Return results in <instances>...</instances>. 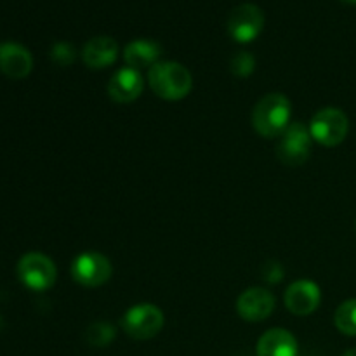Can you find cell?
Returning <instances> with one entry per match:
<instances>
[{"mask_svg":"<svg viewBox=\"0 0 356 356\" xmlns=\"http://www.w3.org/2000/svg\"><path fill=\"white\" fill-rule=\"evenodd\" d=\"M110 259L99 252H83L72 263L73 280L83 287H101L111 278Z\"/></svg>","mask_w":356,"mask_h":356,"instance_id":"7","label":"cell"},{"mask_svg":"<svg viewBox=\"0 0 356 356\" xmlns=\"http://www.w3.org/2000/svg\"><path fill=\"white\" fill-rule=\"evenodd\" d=\"M163 323H165V316L162 309L149 302L132 306L122 318L124 332L136 341L153 339L163 329Z\"/></svg>","mask_w":356,"mask_h":356,"instance_id":"4","label":"cell"},{"mask_svg":"<svg viewBox=\"0 0 356 356\" xmlns=\"http://www.w3.org/2000/svg\"><path fill=\"white\" fill-rule=\"evenodd\" d=\"M341 356H356V348H353V350H348L346 353H343Z\"/></svg>","mask_w":356,"mask_h":356,"instance_id":"21","label":"cell"},{"mask_svg":"<svg viewBox=\"0 0 356 356\" xmlns=\"http://www.w3.org/2000/svg\"><path fill=\"white\" fill-rule=\"evenodd\" d=\"M143 76L138 70L134 68H120L108 82V96L115 101V103H132L138 99L143 94Z\"/></svg>","mask_w":356,"mask_h":356,"instance_id":"11","label":"cell"},{"mask_svg":"<svg viewBox=\"0 0 356 356\" xmlns=\"http://www.w3.org/2000/svg\"><path fill=\"white\" fill-rule=\"evenodd\" d=\"M51 58L52 61L58 63V65L68 66L75 61L76 51L72 44H68V42H58V44H54V47H52Z\"/></svg>","mask_w":356,"mask_h":356,"instance_id":"19","label":"cell"},{"mask_svg":"<svg viewBox=\"0 0 356 356\" xmlns=\"http://www.w3.org/2000/svg\"><path fill=\"white\" fill-rule=\"evenodd\" d=\"M256 68V59L250 52H238L232 59V72L238 76H249L254 73Z\"/></svg>","mask_w":356,"mask_h":356,"instance_id":"18","label":"cell"},{"mask_svg":"<svg viewBox=\"0 0 356 356\" xmlns=\"http://www.w3.org/2000/svg\"><path fill=\"white\" fill-rule=\"evenodd\" d=\"M257 356H298L296 337L285 329H271L257 341Z\"/></svg>","mask_w":356,"mask_h":356,"instance_id":"14","label":"cell"},{"mask_svg":"<svg viewBox=\"0 0 356 356\" xmlns=\"http://www.w3.org/2000/svg\"><path fill=\"white\" fill-rule=\"evenodd\" d=\"M17 277L30 291L44 292L56 284L58 270L51 257L40 252H30L24 254L17 263Z\"/></svg>","mask_w":356,"mask_h":356,"instance_id":"6","label":"cell"},{"mask_svg":"<svg viewBox=\"0 0 356 356\" xmlns=\"http://www.w3.org/2000/svg\"><path fill=\"white\" fill-rule=\"evenodd\" d=\"M285 306L296 316H308L315 312L322 301L320 287L312 280H298L285 291Z\"/></svg>","mask_w":356,"mask_h":356,"instance_id":"10","label":"cell"},{"mask_svg":"<svg viewBox=\"0 0 356 356\" xmlns=\"http://www.w3.org/2000/svg\"><path fill=\"white\" fill-rule=\"evenodd\" d=\"M350 131V120L339 108H322L313 115L309 122V132L316 143L323 146H337L346 139Z\"/></svg>","mask_w":356,"mask_h":356,"instance_id":"5","label":"cell"},{"mask_svg":"<svg viewBox=\"0 0 356 356\" xmlns=\"http://www.w3.org/2000/svg\"><path fill=\"white\" fill-rule=\"evenodd\" d=\"M292 104L285 94L271 92L257 101L252 111V125L263 138H280L282 132L291 125Z\"/></svg>","mask_w":356,"mask_h":356,"instance_id":"1","label":"cell"},{"mask_svg":"<svg viewBox=\"0 0 356 356\" xmlns=\"http://www.w3.org/2000/svg\"><path fill=\"white\" fill-rule=\"evenodd\" d=\"M33 68V58L26 47L14 42L0 44V72L14 80H21L30 75Z\"/></svg>","mask_w":356,"mask_h":356,"instance_id":"12","label":"cell"},{"mask_svg":"<svg viewBox=\"0 0 356 356\" xmlns=\"http://www.w3.org/2000/svg\"><path fill=\"white\" fill-rule=\"evenodd\" d=\"M344 3H351V6H356V0H341Z\"/></svg>","mask_w":356,"mask_h":356,"instance_id":"22","label":"cell"},{"mask_svg":"<svg viewBox=\"0 0 356 356\" xmlns=\"http://www.w3.org/2000/svg\"><path fill=\"white\" fill-rule=\"evenodd\" d=\"M117 337V330L111 323L106 322H96L86 330V339L90 346L94 348H104L111 344Z\"/></svg>","mask_w":356,"mask_h":356,"instance_id":"17","label":"cell"},{"mask_svg":"<svg viewBox=\"0 0 356 356\" xmlns=\"http://www.w3.org/2000/svg\"><path fill=\"white\" fill-rule=\"evenodd\" d=\"M264 275H266V280L271 284H277L284 278V270H282L280 263H268L264 268Z\"/></svg>","mask_w":356,"mask_h":356,"instance_id":"20","label":"cell"},{"mask_svg":"<svg viewBox=\"0 0 356 356\" xmlns=\"http://www.w3.org/2000/svg\"><path fill=\"white\" fill-rule=\"evenodd\" d=\"M275 309V298L263 287L247 289L236 301V312L245 322H264Z\"/></svg>","mask_w":356,"mask_h":356,"instance_id":"9","label":"cell"},{"mask_svg":"<svg viewBox=\"0 0 356 356\" xmlns=\"http://www.w3.org/2000/svg\"><path fill=\"white\" fill-rule=\"evenodd\" d=\"M0 329H2V318H0Z\"/></svg>","mask_w":356,"mask_h":356,"instance_id":"23","label":"cell"},{"mask_svg":"<svg viewBox=\"0 0 356 356\" xmlns=\"http://www.w3.org/2000/svg\"><path fill=\"white\" fill-rule=\"evenodd\" d=\"M264 28V14L254 3H240L232 10L228 19V31L233 40L249 44L256 40Z\"/></svg>","mask_w":356,"mask_h":356,"instance_id":"8","label":"cell"},{"mask_svg":"<svg viewBox=\"0 0 356 356\" xmlns=\"http://www.w3.org/2000/svg\"><path fill=\"white\" fill-rule=\"evenodd\" d=\"M118 58V44L111 37H94L83 45L82 59L90 70H103Z\"/></svg>","mask_w":356,"mask_h":356,"instance_id":"13","label":"cell"},{"mask_svg":"<svg viewBox=\"0 0 356 356\" xmlns=\"http://www.w3.org/2000/svg\"><path fill=\"white\" fill-rule=\"evenodd\" d=\"M334 323L344 336H356V299H348L339 305L334 315Z\"/></svg>","mask_w":356,"mask_h":356,"instance_id":"16","label":"cell"},{"mask_svg":"<svg viewBox=\"0 0 356 356\" xmlns=\"http://www.w3.org/2000/svg\"><path fill=\"white\" fill-rule=\"evenodd\" d=\"M160 56H162V47L156 44L155 40H148V38H139V40L131 42L127 47L124 49V61L129 68L141 70L155 66L159 63Z\"/></svg>","mask_w":356,"mask_h":356,"instance_id":"15","label":"cell"},{"mask_svg":"<svg viewBox=\"0 0 356 356\" xmlns=\"http://www.w3.org/2000/svg\"><path fill=\"white\" fill-rule=\"evenodd\" d=\"M148 82L155 96L165 101L184 99L191 92L193 76L186 66L176 61H162L152 66Z\"/></svg>","mask_w":356,"mask_h":356,"instance_id":"2","label":"cell"},{"mask_svg":"<svg viewBox=\"0 0 356 356\" xmlns=\"http://www.w3.org/2000/svg\"><path fill=\"white\" fill-rule=\"evenodd\" d=\"M312 132L301 122H294L282 132L277 145V159L284 165L299 167L308 162L312 155Z\"/></svg>","mask_w":356,"mask_h":356,"instance_id":"3","label":"cell"}]
</instances>
